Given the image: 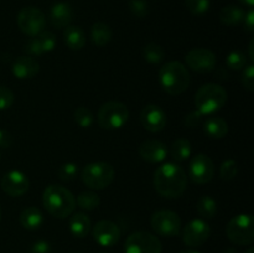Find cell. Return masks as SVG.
<instances>
[{"instance_id": "1", "label": "cell", "mask_w": 254, "mask_h": 253, "mask_svg": "<svg viewBox=\"0 0 254 253\" xmlns=\"http://www.w3.org/2000/svg\"><path fill=\"white\" fill-rule=\"evenodd\" d=\"M188 175L180 165L165 163L158 166L154 173V188L156 192L165 198H179L185 192Z\"/></svg>"}, {"instance_id": "2", "label": "cell", "mask_w": 254, "mask_h": 253, "mask_svg": "<svg viewBox=\"0 0 254 253\" xmlns=\"http://www.w3.org/2000/svg\"><path fill=\"white\" fill-rule=\"evenodd\" d=\"M42 203L50 215L60 220L71 216L76 208V198L73 193L59 184L46 186L42 193Z\"/></svg>"}, {"instance_id": "3", "label": "cell", "mask_w": 254, "mask_h": 253, "mask_svg": "<svg viewBox=\"0 0 254 253\" xmlns=\"http://www.w3.org/2000/svg\"><path fill=\"white\" fill-rule=\"evenodd\" d=\"M190 73L179 61L166 62L159 71V82L166 93L178 96L184 93L190 84Z\"/></svg>"}, {"instance_id": "4", "label": "cell", "mask_w": 254, "mask_h": 253, "mask_svg": "<svg viewBox=\"0 0 254 253\" xmlns=\"http://www.w3.org/2000/svg\"><path fill=\"white\" fill-rule=\"evenodd\" d=\"M227 91L217 83H207L200 87L195 97V106L203 116L216 113L225 107Z\"/></svg>"}, {"instance_id": "5", "label": "cell", "mask_w": 254, "mask_h": 253, "mask_svg": "<svg viewBox=\"0 0 254 253\" xmlns=\"http://www.w3.org/2000/svg\"><path fill=\"white\" fill-rule=\"evenodd\" d=\"M82 181L93 190H102L112 184L114 179V169L107 161H94L87 164L81 173Z\"/></svg>"}, {"instance_id": "6", "label": "cell", "mask_w": 254, "mask_h": 253, "mask_svg": "<svg viewBox=\"0 0 254 253\" xmlns=\"http://www.w3.org/2000/svg\"><path fill=\"white\" fill-rule=\"evenodd\" d=\"M226 233L231 242L240 246L252 245L254 241V220L250 213H240L228 222Z\"/></svg>"}, {"instance_id": "7", "label": "cell", "mask_w": 254, "mask_h": 253, "mask_svg": "<svg viewBox=\"0 0 254 253\" xmlns=\"http://www.w3.org/2000/svg\"><path fill=\"white\" fill-rule=\"evenodd\" d=\"M129 119V109L122 102L111 101L102 104L98 111V123L101 128L116 130L124 126Z\"/></svg>"}, {"instance_id": "8", "label": "cell", "mask_w": 254, "mask_h": 253, "mask_svg": "<svg viewBox=\"0 0 254 253\" xmlns=\"http://www.w3.org/2000/svg\"><path fill=\"white\" fill-rule=\"evenodd\" d=\"M161 250L160 240L146 231L133 232L124 243V253H161Z\"/></svg>"}, {"instance_id": "9", "label": "cell", "mask_w": 254, "mask_h": 253, "mask_svg": "<svg viewBox=\"0 0 254 253\" xmlns=\"http://www.w3.org/2000/svg\"><path fill=\"white\" fill-rule=\"evenodd\" d=\"M150 225L158 235L164 237H174L181 232V218L174 211L160 210L153 213Z\"/></svg>"}, {"instance_id": "10", "label": "cell", "mask_w": 254, "mask_h": 253, "mask_svg": "<svg viewBox=\"0 0 254 253\" xmlns=\"http://www.w3.org/2000/svg\"><path fill=\"white\" fill-rule=\"evenodd\" d=\"M16 21L19 29L30 37L37 36L40 32L44 31L46 25L44 12L34 6H27L20 10Z\"/></svg>"}, {"instance_id": "11", "label": "cell", "mask_w": 254, "mask_h": 253, "mask_svg": "<svg viewBox=\"0 0 254 253\" xmlns=\"http://www.w3.org/2000/svg\"><path fill=\"white\" fill-rule=\"evenodd\" d=\"M186 66L197 73H208L216 68L217 59L215 52L208 49L198 47L192 49L186 54L185 56Z\"/></svg>"}, {"instance_id": "12", "label": "cell", "mask_w": 254, "mask_h": 253, "mask_svg": "<svg viewBox=\"0 0 254 253\" xmlns=\"http://www.w3.org/2000/svg\"><path fill=\"white\" fill-rule=\"evenodd\" d=\"M215 175V165L210 156L206 154H197L193 156L189 165V176L195 184L210 183Z\"/></svg>"}, {"instance_id": "13", "label": "cell", "mask_w": 254, "mask_h": 253, "mask_svg": "<svg viewBox=\"0 0 254 253\" xmlns=\"http://www.w3.org/2000/svg\"><path fill=\"white\" fill-rule=\"evenodd\" d=\"M211 236V227L202 218L191 220L183 230V241L189 247L202 246Z\"/></svg>"}, {"instance_id": "14", "label": "cell", "mask_w": 254, "mask_h": 253, "mask_svg": "<svg viewBox=\"0 0 254 253\" xmlns=\"http://www.w3.org/2000/svg\"><path fill=\"white\" fill-rule=\"evenodd\" d=\"M0 185H1L2 191L6 195L11 196V197H20L25 192H27L30 181L26 174L22 173V171L10 170L9 173L2 176Z\"/></svg>"}, {"instance_id": "15", "label": "cell", "mask_w": 254, "mask_h": 253, "mask_svg": "<svg viewBox=\"0 0 254 253\" xmlns=\"http://www.w3.org/2000/svg\"><path fill=\"white\" fill-rule=\"evenodd\" d=\"M94 241L102 247H112L121 238V228L117 223L109 220H102L96 223L92 230Z\"/></svg>"}, {"instance_id": "16", "label": "cell", "mask_w": 254, "mask_h": 253, "mask_svg": "<svg viewBox=\"0 0 254 253\" xmlns=\"http://www.w3.org/2000/svg\"><path fill=\"white\" fill-rule=\"evenodd\" d=\"M166 113L156 104H148L140 112V122L144 128L150 133L161 131L166 126Z\"/></svg>"}, {"instance_id": "17", "label": "cell", "mask_w": 254, "mask_h": 253, "mask_svg": "<svg viewBox=\"0 0 254 253\" xmlns=\"http://www.w3.org/2000/svg\"><path fill=\"white\" fill-rule=\"evenodd\" d=\"M139 154L143 160L151 164H158L165 160L168 156V149L163 141L149 139L139 146Z\"/></svg>"}, {"instance_id": "18", "label": "cell", "mask_w": 254, "mask_h": 253, "mask_svg": "<svg viewBox=\"0 0 254 253\" xmlns=\"http://www.w3.org/2000/svg\"><path fill=\"white\" fill-rule=\"evenodd\" d=\"M12 74L19 79H30L36 77L40 71V64L34 57L20 56L14 61L11 67Z\"/></svg>"}, {"instance_id": "19", "label": "cell", "mask_w": 254, "mask_h": 253, "mask_svg": "<svg viewBox=\"0 0 254 253\" xmlns=\"http://www.w3.org/2000/svg\"><path fill=\"white\" fill-rule=\"evenodd\" d=\"M73 10L67 2H56L50 10V21L57 29H64L71 25Z\"/></svg>"}, {"instance_id": "20", "label": "cell", "mask_w": 254, "mask_h": 253, "mask_svg": "<svg viewBox=\"0 0 254 253\" xmlns=\"http://www.w3.org/2000/svg\"><path fill=\"white\" fill-rule=\"evenodd\" d=\"M203 131L211 139H222L228 133V124L221 117H210L205 121Z\"/></svg>"}, {"instance_id": "21", "label": "cell", "mask_w": 254, "mask_h": 253, "mask_svg": "<svg viewBox=\"0 0 254 253\" xmlns=\"http://www.w3.org/2000/svg\"><path fill=\"white\" fill-rule=\"evenodd\" d=\"M64 39L67 47L73 51L82 50L86 45V35H84L83 30L76 25H68L67 27H64Z\"/></svg>"}, {"instance_id": "22", "label": "cell", "mask_w": 254, "mask_h": 253, "mask_svg": "<svg viewBox=\"0 0 254 253\" xmlns=\"http://www.w3.org/2000/svg\"><path fill=\"white\" fill-rule=\"evenodd\" d=\"M92 227L91 218L83 212H76L69 220V231L74 237L83 238L89 233Z\"/></svg>"}, {"instance_id": "23", "label": "cell", "mask_w": 254, "mask_h": 253, "mask_svg": "<svg viewBox=\"0 0 254 253\" xmlns=\"http://www.w3.org/2000/svg\"><path fill=\"white\" fill-rule=\"evenodd\" d=\"M44 222V216L37 207H27L20 215V223L29 231H35Z\"/></svg>"}, {"instance_id": "24", "label": "cell", "mask_w": 254, "mask_h": 253, "mask_svg": "<svg viewBox=\"0 0 254 253\" xmlns=\"http://www.w3.org/2000/svg\"><path fill=\"white\" fill-rule=\"evenodd\" d=\"M245 14L246 12L241 7L236 5H228L220 11V20L223 25L227 26H237L243 22Z\"/></svg>"}, {"instance_id": "25", "label": "cell", "mask_w": 254, "mask_h": 253, "mask_svg": "<svg viewBox=\"0 0 254 253\" xmlns=\"http://www.w3.org/2000/svg\"><path fill=\"white\" fill-rule=\"evenodd\" d=\"M112 35H113L112 29L109 27V25L104 24V22H96L91 29L92 42L99 47L106 46L112 40Z\"/></svg>"}, {"instance_id": "26", "label": "cell", "mask_w": 254, "mask_h": 253, "mask_svg": "<svg viewBox=\"0 0 254 253\" xmlns=\"http://www.w3.org/2000/svg\"><path fill=\"white\" fill-rule=\"evenodd\" d=\"M192 154V146L188 139H176L171 145L170 155L175 161H185Z\"/></svg>"}, {"instance_id": "27", "label": "cell", "mask_w": 254, "mask_h": 253, "mask_svg": "<svg viewBox=\"0 0 254 253\" xmlns=\"http://www.w3.org/2000/svg\"><path fill=\"white\" fill-rule=\"evenodd\" d=\"M198 215L203 218H213L217 215V202L211 196H202L196 203Z\"/></svg>"}, {"instance_id": "28", "label": "cell", "mask_w": 254, "mask_h": 253, "mask_svg": "<svg viewBox=\"0 0 254 253\" xmlns=\"http://www.w3.org/2000/svg\"><path fill=\"white\" fill-rule=\"evenodd\" d=\"M76 202L78 205V207H81L82 210L93 211L99 206L101 198L93 191H83V192H81L77 196Z\"/></svg>"}, {"instance_id": "29", "label": "cell", "mask_w": 254, "mask_h": 253, "mask_svg": "<svg viewBox=\"0 0 254 253\" xmlns=\"http://www.w3.org/2000/svg\"><path fill=\"white\" fill-rule=\"evenodd\" d=\"M143 56L149 63L158 64L160 63L164 60V57H165V51H164V49L159 44L150 42V44H148L146 46H144Z\"/></svg>"}, {"instance_id": "30", "label": "cell", "mask_w": 254, "mask_h": 253, "mask_svg": "<svg viewBox=\"0 0 254 253\" xmlns=\"http://www.w3.org/2000/svg\"><path fill=\"white\" fill-rule=\"evenodd\" d=\"M226 64L230 69H235V71H240L243 69L247 66V59H246V55L242 51H238V50H233L230 54L227 55V59H226Z\"/></svg>"}, {"instance_id": "31", "label": "cell", "mask_w": 254, "mask_h": 253, "mask_svg": "<svg viewBox=\"0 0 254 253\" xmlns=\"http://www.w3.org/2000/svg\"><path fill=\"white\" fill-rule=\"evenodd\" d=\"M73 116H74V121H76V123L78 124L81 128L87 129L93 124V121H94L93 114H92V112L89 111L87 107L84 106L78 107V108L74 111Z\"/></svg>"}, {"instance_id": "32", "label": "cell", "mask_w": 254, "mask_h": 253, "mask_svg": "<svg viewBox=\"0 0 254 253\" xmlns=\"http://www.w3.org/2000/svg\"><path fill=\"white\" fill-rule=\"evenodd\" d=\"M36 39L39 41L40 47H41L42 54L44 52L52 51L55 49V46H56V36L51 31H45L44 30V31L37 35Z\"/></svg>"}, {"instance_id": "33", "label": "cell", "mask_w": 254, "mask_h": 253, "mask_svg": "<svg viewBox=\"0 0 254 253\" xmlns=\"http://www.w3.org/2000/svg\"><path fill=\"white\" fill-rule=\"evenodd\" d=\"M77 174H78V166L74 163L62 164L57 170L59 179L62 181H72L77 178Z\"/></svg>"}, {"instance_id": "34", "label": "cell", "mask_w": 254, "mask_h": 253, "mask_svg": "<svg viewBox=\"0 0 254 253\" xmlns=\"http://www.w3.org/2000/svg\"><path fill=\"white\" fill-rule=\"evenodd\" d=\"M237 173L238 165L233 159H227V160H225L221 164L220 175L223 180H232V179H235L236 176H237Z\"/></svg>"}, {"instance_id": "35", "label": "cell", "mask_w": 254, "mask_h": 253, "mask_svg": "<svg viewBox=\"0 0 254 253\" xmlns=\"http://www.w3.org/2000/svg\"><path fill=\"white\" fill-rule=\"evenodd\" d=\"M185 6L192 15H203L210 9V0H185Z\"/></svg>"}, {"instance_id": "36", "label": "cell", "mask_w": 254, "mask_h": 253, "mask_svg": "<svg viewBox=\"0 0 254 253\" xmlns=\"http://www.w3.org/2000/svg\"><path fill=\"white\" fill-rule=\"evenodd\" d=\"M129 9H130L131 14L139 19H144L149 14V5L146 0H130Z\"/></svg>"}, {"instance_id": "37", "label": "cell", "mask_w": 254, "mask_h": 253, "mask_svg": "<svg viewBox=\"0 0 254 253\" xmlns=\"http://www.w3.org/2000/svg\"><path fill=\"white\" fill-rule=\"evenodd\" d=\"M15 101V96L10 88L5 86H0V111L10 108Z\"/></svg>"}, {"instance_id": "38", "label": "cell", "mask_w": 254, "mask_h": 253, "mask_svg": "<svg viewBox=\"0 0 254 253\" xmlns=\"http://www.w3.org/2000/svg\"><path fill=\"white\" fill-rule=\"evenodd\" d=\"M242 84L247 91H254V66L252 63L247 64V66L243 68Z\"/></svg>"}, {"instance_id": "39", "label": "cell", "mask_w": 254, "mask_h": 253, "mask_svg": "<svg viewBox=\"0 0 254 253\" xmlns=\"http://www.w3.org/2000/svg\"><path fill=\"white\" fill-rule=\"evenodd\" d=\"M24 50L27 52V54L31 55V56H39V55H42L41 47H40L36 36L30 37V39L25 42Z\"/></svg>"}, {"instance_id": "40", "label": "cell", "mask_w": 254, "mask_h": 253, "mask_svg": "<svg viewBox=\"0 0 254 253\" xmlns=\"http://www.w3.org/2000/svg\"><path fill=\"white\" fill-rule=\"evenodd\" d=\"M202 117H203V114L196 109V111L190 112V113L185 117V119H184V123H185V126H189V128H193V126H197L198 124L201 123V121H202Z\"/></svg>"}, {"instance_id": "41", "label": "cell", "mask_w": 254, "mask_h": 253, "mask_svg": "<svg viewBox=\"0 0 254 253\" xmlns=\"http://www.w3.org/2000/svg\"><path fill=\"white\" fill-rule=\"evenodd\" d=\"M31 253H51V246L47 241L39 240L32 245Z\"/></svg>"}, {"instance_id": "42", "label": "cell", "mask_w": 254, "mask_h": 253, "mask_svg": "<svg viewBox=\"0 0 254 253\" xmlns=\"http://www.w3.org/2000/svg\"><path fill=\"white\" fill-rule=\"evenodd\" d=\"M12 145V135L7 130L0 129V148L7 149Z\"/></svg>"}, {"instance_id": "43", "label": "cell", "mask_w": 254, "mask_h": 253, "mask_svg": "<svg viewBox=\"0 0 254 253\" xmlns=\"http://www.w3.org/2000/svg\"><path fill=\"white\" fill-rule=\"evenodd\" d=\"M243 25H245V29L248 32L254 31V11L252 9L248 10L245 14V19H243Z\"/></svg>"}, {"instance_id": "44", "label": "cell", "mask_w": 254, "mask_h": 253, "mask_svg": "<svg viewBox=\"0 0 254 253\" xmlns=\"http://www.w3.org/2000/svg\"><path fill=\"white\" fill-rule=\"evenodd\" d=\"M248 51H250L251 61H254V39L251 40L250 46H248Z\"/></svg>"}, {"instance_id": "45", "label": "cell", "mask_w": 254, "mask_h": 253, "mask_svg": "<svg viewBox=\"0 0 254 253\" xmlns=\"http://www.w3.org/2000/svg\"><path fill=\"white\" fill-rule=\"evenodd\" d=\"M240 2H242L243 5H246L248 7H253L254 5V0H240Z\"/></svg>"}, {"instance_id": "46", "label": "cell", "mask_w": 254, "mask_h": 253, "mask_svg": "<svg viewBox=\"0 0 254 253\" xmlns=\"http://www.w3.org/2000/svg\"><path fill=\"white\" fill-rule=\"evenodd\" d=\"M179 253H200V252H198V251H195V250H184Z\"/></svg>"}, {"instance_id": "47", "label": "cell", "mask_w": 254, "mask_h": 253, "mask_svg": "<svg viewBox=\"0 0 254 253\" xmlns=\"http://www.w3.org/2000/svg\"><path fill=\"white\" fill-rule=\"evenodd\" d=\"M223 253H237V251H236L235 248H227Z\"/></svg>"}, {"instance_id": "48", "label": "cell", "mask_w": 254, "mask_h": 253, "mask_svg": "<svg viewBox=\"0 0 254 253\" xmlns=\"http://www.w3.org/2000/svg\"><path fill=\"white\" fill-rule=\"evenodd\" d=\"M245 253H254V248L253 247H250L247 251H246Z\"/></svg>"}, {"instance_id": "49", "label": "cell", "mask_w": 254, "mask_h": 253, "mask_svg": "<svg viewBox=\"0 0 254 253\" xmlns=\"http://www.w3.org/2000/svg\"><path fill=\"white\" fill-rule=\"evenodd\" d=\"M1 215H2V211H1V207H0V221H1Z\"/></svg>"}, {"instance_id": "50", "label": "cell", "mask_w": 254, "mask_h": 253, "mask_svg": "<svg viewBox=\"0 0 254 253\" xmlns=\"http://www.w3.org/2000/svg\"><path fill=\"white\" fill-rule=\"evenodd\" d=\"M71 253H81V252H71Z\"/></svg>"}, {"instance_id": "51", "label": "cell", "mask_w": 254, "mask_h": 253, "mask_svg": "<svg viewBox=\"0 0 254 253\" xmlns=\"http://www.w3.org/2000/svg\"><path fill=\"white\" fill-rule=\"evenodd\" d=\"M99 253H106V252H99Z\"/></svg>"}]
</instances>
